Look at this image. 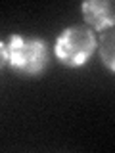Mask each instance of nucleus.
Segmentation results:
<instances>
[{"instance_id":"f257e3e1","label":"nucleus","mask_w":115,"mask_h":153,"mask_svg":"<svg viewBox=\"0 0 115 153\" xmlns=\"http://www.w3.org/2000/svg\"><path fill=\"white\" fill-rule=\"evenodd\" d=\"M94 48V35L83 27L67 29L56 46L58 56L67 63H83Z\"/></svg>"},{"instance_id":"f03ea898","label":"nucleus","mask_w":115,"mask_h":153,"mask_svg":"<svg viewBox=\"0 0 115 153\" xmlns=\"http://www.w3.org/2000/svg\"><path fill=\"white\" fill-rule=\"evenodd\" d=\"M10 59L17 69L25 73H37L42 69L46 61V50L38 40H27V38L16 36L12 38V46H10Z\"/></svg>"},{"instance_id":"7ed1b4c3","label":"nucleus","mask_w":115,"mask_h":153,"mask_svg":"<svg viewBox=\"0 0 115 153\" xmlns=\"http://www.w3.org/2000/svg\"><path fill=\"white\" fill-rule=\"evenodd\" d=\"M84 17L96 27H105L113 23V4L111 2H102V0H92L84 2Z\"/></svg>"},{"instance_id":"20e7f679","label":"nucleus","mask_w":115,"mask_h":153,"mask_svg":"<svg viewBox=\"0 0 115 153\" xmlns=\"http://www.w3.org/2000/svg\"><path fill=\"white\" fill-rule=\"evenodd\" d=\"M102 57L113 69V33H104L102 36Z\"/></svg>"},{"instance_id":"39448f33","label":"nucleus","mask_w":115,"mask_h":153,"mask_svg":"<svg viewBox=\"0 0 115 153\" xmlns=\"http://www.w3.org/2000/svg\"><path fill=\"white\" fill-rule=\"evenodd\" d=\"M6 56H8V52H6V48H4V44H0V65L6 61Z\"/></svg>"}]
</instances>
